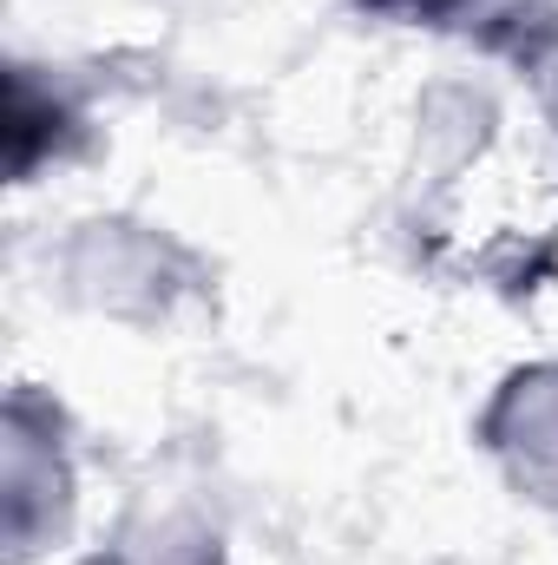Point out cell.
Listing matches in <instances>:
<instances>
[{
	"label": "cell",
	"instance_id": "1",
	"mask_svg": "<svg viewBox=\"0 0 558 565\" xmlns=\"http://www.w3.org/2000/svg\"><path fill=\"white\" fill-rule=\"evenodd\" d=\"M66 302L112 322H171L197 296V264L178 237L139 217H86L60 250Z\"/></svg>",
	"mask_w": 558,
	"mask_h": 565
},
{
	"label": "cell",
	"instance_id": "6",
	"mask_svg": "<svg viewBox=\"0 0 558 565\" xmlns=\"http://www.w3.org/2000/svg\"><path fill=\"white\" fill-rule=\"evenodd\" d=\"M546 73H552V86H546V113H552V145H558V60L546 66Z\"/></svg>",
	"mask_w": 558,
	"mask_h": 565
},
{
	"label": "cell",
	"instance_id": "4",
	"mask_svg": "<svg viewBox=\"0 0 558 565\" xmlns=\"http://www.w3.org/2000/svg\"><path fill=\"white\" fill-rule=\"evenodd\" d=\"M408 26L460 33L486 53H513L526 66H552L558 46V0H375Z\"/></svg>",
	"mask_w": 558,
	"mask_h": 565
},
{
	"label": "cell",
	"instance_id": "3",
	"mask_svg": "<svg viewBox=\"0 0 558 565\" xmlns=\"http://www.w3.org/2000/svg\"><path fill=\"white\" fill-rule=\"evenodd\" d=\"M480 447L513 500L558 513V355L513 369L480 408Z\"/></svg>",
	"mask_w": 558,
	"mask_h": 565
},
{
	"label": "cell",
	"instance_id": "2",
	"mask_svg": "<svg viewBox=\"0 0 558 565\" xmlns=\"http://www.w3.org/2000/svg\"><path fill=\"white\" fill-rule=\"evenodd\" d=\"M73 507H79V467H73L60 408L13 395V408H7V546H13V565H26L33 553H53L73 533Z\"/></svg>",
	"mask_w": 558,
	"mask_h": 565
},
{
	"label": "cell",
	"instance_id": "5",
	"mask_svg": "<svg viewBox=\"0 0 558 565\" xmlns=\"http://www.w3.org/2000/svg\"><path fill=\"white\" fill-rule=\"evenodd\" d=\"M112 565H224V533L204 513H144L119 533Z\"/></svg>",
	"mask_w": 558,
	"mask_h": 565
}]
</instances>
